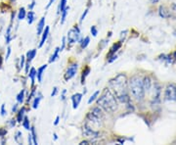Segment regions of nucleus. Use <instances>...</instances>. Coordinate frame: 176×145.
Wrapping results in <instances>:
<instances>
[{
	"mask_svg": "<svg viewBox=\"0 0 176 145\" xmlns=\"http://www.w3.org/2000/svg\"><path fill=\"white\" fill-rule=\"evenodd\" d=\"M110 87L113 89L114 96L120 102H128L129 97L127 95V79L123 74H120L110 80Z\"/></svg>",
	"mask_w": 176,
	"mask_h": 145,
	"instance_id": "f257e3e1",
	"label": "nucleus"
},
{
	"mask_svg": "<svg viewBox=\"0 0 176 145\" xmlns=\"http://www.w3.org/2000/svg\"><path fill=\"white\" fill-rule=\"evenodd\" d=\"M97 105L106 112L114 113L117 109V102L116 97L110 89H105L102 96L97 100Z\"/></svg>",
	"mask_w": 176,
	"mask_h": 145,
	"instance_id": "f03ea898",
	"label": "nucleus"
},
{
	"mask_svg": "<svg viewBox=\"0 0 176 145\" xmlns=\"http://www.w3.org/2000/svg\"><path fill=\"white\" fill-rule=\"evenodd\" d=\"M129 88L131 94L135 97V99L137 100H142L145 96V88L143 84V79L140 77L135 76L131 77L129 82Z\"/></svg>",
	"mask_w": 176,
	"mask_h": 145,
	"instance_id": "7ed1b4c3",
	"label": "nucleus"
},
{
	"mask_svg": "<svg viewBox=\"0 0 176 145\" xmlns=\"http://www.w3.org/2000/svg\"><path fill=\"white\" fill-rule=\"evenodd\" d=\"M67 42L70 43V44H73L77 41H79L80 39V31L79 29L76 26L72 29H70L69 32H67Z\"/></svg>",
	"mask_w": 176,
	"mask_h": 145,
	"instance_id": "20e7f679",
	"label": "nucleus"
},
{
	"mask_svg": "<svg viewBox=\"0 0 176 145\" xmlns=\"http://www.w3.org/2000/svg\"><path fill=\"white\" fill-rule=\"evenodd\" d=\"M165 100L175 101L176 100V86L174 84H168L165 89Z\"/></svg>",
	"mask_w": 176,
	"mask_h": 145,
	"instance_id": "39448f33",
	"label": "nucleus"
},
{
	"mask_svg": "<svg viewBox=\"0 0 176 145\" xmlns=\"http://www.w3.org/2000/svg\"><path fill=\"white\" fill-rule=\"evenodd\" d=\"M77 72V64H72V65L69 66V68L67 69L66 73H65V80H70V79H73V77L76 76V74Z\"/></svg>",
	"mask_w": 176,
	"mask_h": 145,
	"instance_id": "423d86ee",
	"label": "nucleus"
},
{
	"mask_svg": "<svg viewBox=\"0 0 176 145\" xmlns=\"http://www.w3.org/2000/svg\"><path fill=\"white\" fill-rule=\"evenodd\" d=\"M83 134H84V136H86L87 138H90V139L96 138L98 135H99V133H98L95 130L91 129L90 127L86 126V124L83 127Z\"/></svg>",
	"mask_w": 176,
	"mask_h": 145,
	"instance_id": "0eeeda50",
	"label": "nucleus"
},
{
	"mask_svg": "<svg viewBox=\"0 0 176 145\" xmlns=\"http://www.w3.org/2000/svg\"><path fill=\"white\" fill-rule=\"evenodd\" d=\"M82 94L81 93H74L72 96V103H73V109H77L80 104V101L82 99Z\"/></svg>",
	"mask_w": 176,
	"mask_h": 145,
	"instance_id": "6e6552de",
	"label": "nucleus"
},
{
	"mask_svg": "<svg viewBox=\"0 0 176 145\" xmlns=\"http://www.w3.org/2000/svg\"><path fill=\"white\" fill-rule=\"evenodd\" d=\"M121 44H122V42H121V41H118L117 43H114V44L111 46V48L110 50V53H109V55H108V58H109V57H111V56L114 55V54H116L118 51V50L120 49Z\"/></svg>",
	"mask_w": 176,
	"mask_h": 145,
	"instance_id": "1a4fd4ad",
	"label": "nucleus"
},
{
	"mask_svg": "<svg viewBox=\"0 0 176 145\" xmlns=\"http://www.w3.org/2000/svg\"><path fill=\"white\" fill-rule=\"evenodd\" d=\"M44 28H45V17H42V18L40 19V21L38 22V24H37V29H36L37 35H41Z\"/></svg>",
	"mask_w": 176,
	"mask_h": 145,
	"instance_id": "9d476101",
	"label": "nucleus"
},
{
	"mask_svg": "<svg viewBox=\"0 0 176 145\" xmlns=\"http://www.w3.org/2000/svg\"><path fill=\"white\" fill-rule=\"evenodd\" d=\"M48 35H49V26H46V28H44V29H43L42 38H41V40H40L39 47H42L44 45V43H45V41L47 40Z\"/></svg>",
	"mask_w": 176,
	"mask_h": 145,
	"instance_id": "9b49d317",
	"label": "nucleus"
},
{
	"mask_svg": "<svg viewBox=\"0 0 176 145\" xmlns=\"http://www.w3.org/2000/svg\"><path fill=\"white\" fill-rule=\"evenodd\" d=\"M46 68H47V65H43V66L40 67V68H38V70H37V72H36V77H37V80H38L39 82H41L42 76H43L44 72H45Z\"/></svg>",
	"mask_w": 176,
	"mask_h": 145,
	"instance_id": "f8f14e48",
	"label": "nucleus"
},
{
	"mask_svg": "<svg viewBox=\"0 0 176 145\" xmlns=\"http://www.w3.org/2000/svg\"><path fill=\"white\" fill-rule=\"evenodd\" d=\"M36 55V49H32V50H29V51L26 53V58H28V62H32L33 58L35 57Z\"/></svg>",
	"mask_w": 176,
	"mask_h": 145,
	"instance_id": "ddd939ff",
	"label": "nucleus"
},
{
	"mask_svg": "<svg viewBox=\"0 0 176 145\" xmlns=\"http://www.w3.org/2000/svg\"><path fill=\"white\" fill-rule=\"evenodd\" d=\"M59 52H60V48H59V47H57V48L55 49V51H54V53L52 54L51 58L49 59V63L55 62L56 60L58 59V57H59Z\"/></svg>",
	"mask_w": 176,
	"mask_h": 145,
	"instance_id": "4468645a",
	"label": "nucleus"
},
{
	"mask_svg": "<svg viewBox=\"0 0 176 145\" xmlns=\"http://www.w3.org/2000/svg\"><path fill=\"white\" fill-rule=\"evenodd\" d=\"M29 76L30 77V80H32V84L33 85L35 82V77H36V70L34 68H32L29 71Z\"/></svg>",
	"mask_w": 176,
	"mask_h": 145,
	"instance_id": "2eb2a0df",
	"label": "nucleus"
},
{
	"mask_svg": "<svg viewBox=\"0 0 176 145\" xmlns=\"http://www.w3.org/2000/svg\"><path fill=\"white\" fill-rule=\"evenodd\" d=\"M67 7V0H61L58 6V14H61Z\"/></svg>",
	"mask_w": 176,
	"mask_h": 145,
	"instance_id": "dca6fc26",
	"label": "nucleus"
},
{
	"mask_svg": "<svg viewBox=\"0 0 176 145\" xmlns=\"http://www.w3.org/2000/svg\"><path fill=\"white\" fill-rule=\"evenodd\" d=\"M42 99V96H41V94H38V96H36L35 97V99L33 100V103H32V108L33 109H37L39 106V103H40V101H41Z\"/></svg>",
	"mask_w": 176,
	"mask_h": 145,
	"instance_id": "f3484780",
	"label": "nucleus"
},
{
	"mask_svg": "<svg viewBox=\"0 0 176 145\" xmlns=\"http://www.w3.org/2000/svg\"><path fill=\"white\" fill-rule=\"evenodd\" d=\"M143 84H144V88H145V91H148V90H150L151 88V79H149V77H145L143 79Z\"/></svg>",
	"mask_w": 176,
	"mask_h": 145,
	"instance_id": "a211bd4d",
	"label": "nucleus"
},
{
	"mask_svg": "<svg viewBox=\"0 0 176 145\" xmlns=\"http://www.w3.org/2000/svg\"><path fill=\"white\" fill-rule=\"evenodd\" d=\"M15 141L18 144H22L23 143V133L21 131H17L15 134Z\"/></svg>",
	"mask_w": 176,
	"mask_h": 145,
	"instance_id": "6ab92c4d",
	"label": "nucleus"
},
{
	"mask_svg": "<svg viewBox=\"0 0 176 145\" xmlns=\"http://www.w3.org/2000/svg\"><path fill=\"white\" fill-rule=\"evenodd\" d=\"M89 42H90L89 36H86V38H84L82 40H81V42H80V47H81L82 49L86 48V47L88 46V44H89Z\"/></svg>",
	"mask_w": 176,
	"mask_h": 145,
	"instance_id": "aec40b11",
	"label": "nucleus"
},
{
	"mask_svg": "<svg viewBox=\"0 0 176 145\" xmlns=\"http://www.w3.org/2000/svg\"><path fill=\"white\" fill-rule=\"evenodd\" d=\"M69 10H70V7H66V9L64 10V11L61 13L62 14V18H61V24H64L66 21V18H67V13H69Z\"/></svg>",
	"mask_w": 176,
	"mask_h": 145,
	"instance_id": "412c9836",
	"label": "nucleus"
},
{
	"mask_svg": "<svg viewBox=\"0 0 176 145\" xmlns=\"http://www.w3.org/2000/svg\"><path fill=\"white\" fill-rule=\"evenodd\" d=\"M99 94H100V91L99 90H97V91H95L93 93V95H91V97L89 98V100H88V104H91V103H93L94 101H95L97 98H98V96H99Z\"/></svg>",
	"mask_w": 176,
	"mask_h": 145,
	"instance_id": "4be33fe9",
	"label": "nucleus"
},
{
	"mask_svg": "<svg viewBox=\"0 0 176 145\" xmlns=\"http://www.w3.org/2000/svg\"><path fill=\"white\" fill-rule=\"evenodd\" d=\"M25 111H26L25 108H22V109L19 111V113H18V117H17V120H18V122L21 123L22 121L23 120V115H25Z\"/></svg>",
	"mask_w": 176,
	"mask_h": 145,
	"instance_id": "5701e85b",
	"label": "nucleus"
},
{
	"mask_svg": "<svg viewBox=\"0 0 176 145\" xmlns=\"http://www.w3.org/2000/svg\"><path fill=\"white\" fill-rule=\"evenodd\" d=\"M33 22H34V13L32 11H29L28 13V23L29 25H32Z\"/></svg>",
	"mask_w": 176,
	"mask_h": 145,
	"instance_id": "b1692460",
	"label": "nucleus"
},
{
	"mask_svg": "<svg viewBox=\"0 0 176 145\" xmlns=\"http://www.w3.org/2000/svg\"><path fill=\"white\" fill-rule=\"evenodd\" d=\"M30 130H32V139H33V144L37 145L38 144V141H37V137H36V132H35V130L34 127H30Z\"/></svg>",
	"mask_w": 176,
	"mask_h": 145,
	"instance_id": "393cba45",
	"label": "nucleus"
},
{
	"mask_svg": "<svg viewBox=\"0 0 176 145\" xmlns=\"http://www.w3.org/2000/svg\"><path fill=\"white\" fill-rule=\"evenodd\" d=\"M23 99H25V90L23 89L17 96V101H18V103H23Z\"/></svg>",
	"mask_w": 176,
	"mask_h": 145,
	"instance_id": "a878e982",
	"label": "nucleus"
},
{
	"mask_svg": "<svg viewBox=\"0 0 176 145\" xmlns=\"http://www.w3.org/2000/svg\"><path fill=\"white\" fill-rule=\"evenodd\" d=\"M26 14L25 8H21L20 9V11H19V14H18V19L19 20H23L26 18Z\"/></svg>",
	"mask_w": 176,
	"mask_h": 145,
	"instance_id": "bb28decb",
	"label": "nucleus"
},
{
	"mask_svg": "<svg viewBox=\"0 0 176 145\" xmlns=\"http://www.w3.org/2000/svg\"><path fill=\"white\" fill-rule=\"evenodd\" d=\"M23 127H25L26 130H30V124H29V121L28 118H23Z\"/></svg>",
	"mask_w": 176,
	"mask_h": 145,
	"instance_id": "cd10ccee",
	"label": "nucleus"
},
{
	"mask_svg": "<svg viewBox=\"0 0 176 145\" xmlns=\"http://www.w3.org/2000/svg\"><path fill=\"white\" fill-rule=\"evenodd\" d=\"M90 73V68H85L83 70L82 72V77H81V80H82V82H84V80H85V77L89 75Z\"/></svg>",
	"mask_w": 176,
	"mask_h": 145,
	"instance_id": "c85d7f7f",
	"label": "nucleus"
},
{
	"mask_svg": "<svg viewBox=\"0 0 176 145\" xmlns=\"http://www.w3.org/2000/svg\"><path fill=\"white\" fill-rule=\"evenodd\" d=\"M160 15H161V17H162V18H166V17H168V13L166 12L165 8L161 7L160 8Z\"/></svg>",
	"mask_w": 176,
	"mask_h": 145,
	"instance_id": "c756f323",
	"label": "nucleus"
},
{
	"mask_svg": "<svg viewBox=\"0 0 176 145\" xmlns=\"http://www.w3.org/2000/svg\"><path fill=\"white\" fill-rule=\"evenodd\" d=\"M90 32H91V33H92L93 36H97V35H98V29H97V28H96L95 26H91Z\"/></svg>",
	"mask_w": 176,
	"mask_h": 145,
	"instance_id": "7c9ffc66",
	"label": "nucleus"
},
{
	"mask_svg": "<svg viewBox=\"0 0 176 145\" xmlns=\"http://www.w3.org/2000/svg\"><path fill=\"white\" fill-rule=\"evenodd\" d=\"M66 38H63L62 39V46L60 47V51H63V49L65 48V46H66Z\"/></svg>",
	"mask_w": 176,
	"mask_h": 145,
	"instance_id": "2f4dec72",
	"label": "nucleus"
},
{
	"mask_svg": "<svg viewBox=\"0 0 176 145\" xmlns=\"http://www.w3.org/2000/svg\"><path fill=\"white\" fill-rule=\"evenodd\" d=\"M88 14V9H86L85 11H84V13L82 14V16H81V18H80V23H82L83 22V20L85 19V17H86V15Z\"/></svg>",
	"mask_w": 176,
	"mask_h": 145,
	"instance_id": "473e14b6",
	"label": "nucleus"
},
{
	"mask_svg": "<svg viewBox=\"0 0 176 145\" xmlns=\"http://www.w3.org/2000/svg\"><path fill=\"white\" fill-rule=\"evenodd\" d=\"M23 65H25V56L21 57V63H20V68H23Z\"/></svg>",
	"mask_w": 176,
	"mask_h": 145,
	"instance_id": "72a5a7b5",
	"label": "nucleus"
},
{
	"mask_svg": "<svg viewBox=\"0 0 176 145\" xmlns=\"http://www.w3.org/2000/svg\"><path fill=\"white\" fill-rule=\"evenodd\" d=\"M6 133H7V130H4V129H1V130H0V137H1V136H4Z\"/></svg>",
	"mask_w": 176,
	"mask_h": 145,
	"instance_id": "f704fd0d",
	"label": "nucleus"
},
{
	"mask_svg": "<svg viewBox=\"0 0 176 145\" xmlns=\"http://www.w3.org/2000/svg\"><path fill=\"white\" fill-rule=\"evenodd\" d=\"M66 93H67V90L64 89L63 91H62V94H61V99H62V100H65L66 99V96H65Z\"/></svg>",
	"mask_w": 176,
	"mask_h": 145,
	"instance_id": "c9c22d12",
	"label": "nucleus"
},
{
	"mask_svg": "<svg viewBox=\"0 0 176 145\" xmlns=\"http://www.w3.org/2000/svg\"><path fill=\"white\" fill-rule=\"evenodd\" d=\"M57 92H58V88L57 87H54L53 88V91H52V93H51V97H54L57 94Z\"/></svg>",
	"mask_w": 176,
	"mask_h": 145,
	"instance_id": "e433bc0d",
	"label": "nucleus"
},
{
	"mask_svg": "<svg viewBox=\"0 0 176 145\" xmlns=\"http://www.w3.org/2000/svg\"><path fill=\"white\" fill-rule=\"evenodd\" d=\"M5 114H6V112H5V105L3 104V105L1 106V115H2V116H4Z\"/></svg>",
	"mask_w": 176,
	"mask_h": 145,
	"instance_id": "4c0bfd02",
	"label": "nucleus"
},
{
	"mask_svg": "<svg viewBox=\"0 0 176 145\" xmlns=\"http://www.w3.org/2000/svg\"><path fill=\"white\" fill-rule=\"evenodd\" d=\"M29 144H33V139H32V134H29Z\"/></svg>",
	"mask_w": 176,
	"mask_h": 145,
	"instance_id": "58836bf2",
	"label": "nucleus"
},
{
	"mask_svg": "<svg viewBox=\"0 0 176 145\" xmlns=\"http://www.w3.org/2000/svg\"><path fill=\"white\" fill-rule=\"evenodd\" d=\"M55 2V0H49V2H48V4H47V6H46V9H48L50 6H51L53 3Z\"/></svg>",
	"mask_w": 176,
	"mask_h": 145,
	"instance_id": "ea45409f",
	"label": "nucleus"
},
{
	"mask_svg": "<svg viewBox=\"0 0 176 145\" xmlns=\"http://www.w3.org/2000/svg\"><path fill=\"white\" fill-rule=\"evenodd\" d=\"M10 54H11V47H8V49H7V55H6V60L9 58Z\"/></svg>",
	"mask_w": 176,
	"mask_h": 145,
	"instance_id": "a19ab883",
	"label": "nucleus"
},
{
	"mask_svg": "<svg viewBox=\"0 0 176 145\" xmlns=\"http://www.w3.org/2000/svg\"><path fill=\"white\" fill-rule=\"evenodd\" d=\"M59 122H60V117L57 116L56 119H55V122H54V124H55V126H57V124H59Z\"/></svg>",
	"mask_w": 176,
	"mask_h": 145,
	"instance_id": "79ce46f5",
	"label": "nucleus"
},
{
	"mask_svg": "<svg viewBox=\"0 0 176 145\" xmlns=\"http://www.w3.org/2000/svg\"><path fill=\"white\" fill-rule=\"evenodd\" d=\"M34 5H35V2H34V0H33V1L32 2V4H30V6H29V9L32 10V8L34 7Z\"/></svg>",
	"mask_w": 176,
	"mask_h": 145,
	"instance_id": "37998d69",
	"label": "nucleus"
},
{
	"mask_svg": "<svg viewBox=\"0 0 176 145\" xmlns=\"http://www.w3.org/2000/svg\"><path fill=\"white\" fill-rule=\"evenodd\" d=\"M80 144H81V145H84V144H89V141H88V140H84V141H81V142H80Z\"/></svg>",
	"mask_w": 176,
	"mask_h": 145,
	"instance_id": "c03bdc74",
	"label": "nucleus"
},
{
	"mask_svg": "<svg viewBox=\"0 0 176 145\" xmlns=\"http://www.w3.org/2000/svg\"><path fill=\"white\" fill-rule=\"evenodd\" d=\"M15 124H16V121L15 120H11V123H10L11 127H15Z\"/></svg>",
	"mask_w": 176,
	"mask_h": 145,
	"instance_id": "a18cd8bd",
	"label": "nucleus"
},
{
	"mask_svg": "<svg viewBox=\"0 0 176 145\" xmlns=\"http://www.w3.org/2000/svg\"><path fill=\"white\" fill-rule=\"evenodd\" d=\"M12 111H13V112H16V111H17V104H16V105H15L14 107H13Z\"/></svg>",
	"mask_w": 176,
	"mask_h": 145,
	"instance_id": "49530a36",
	"label": "nucleus"
},
{
	"mask_svg": "<svg viewBox=\"0 0 176 145\" xmlns=\"http://www.w3.org/2000/svg\"><path fill=\"white\" fill-rule=\"evenodd\" d=\"M57 139H58V136H57L56 133H54V140H57Z\"/></svg>",
	"mask_w": 176,
	"mask_h": 145,
	"instance_id": "de8ad7c7",
	"label": "nucleus"
},
{
	"mask_svg": "<svg viewBox=\"0 0 176 145\" xmlns=\"http://www.w3.org/2000/svg\"><path fill=\"white\" fill-rule=\"evenodd\" d=\"M158 0H151V3H157Z\"/></svg>",
	"mask_w": 176,
	"mask_h": 145,
	"instance_id": "09e8293b",
	"label": "nucleus"
},
{
	"mask_svg": "<svg viewBox=\"0 0 176 145\" xmlns=\"http://www.w3.org/2000/svg\"><path fill=\"white\" fill-rule=\"evenodd\" d=\"M2 65V58H1V56H0V67H1Z\"/></svg>",
	"mask_w": 176,
	"mask_h": 145,
	"instance_id": "8fccbe9b",
	"label": "nucleus"
}]
</instances>
